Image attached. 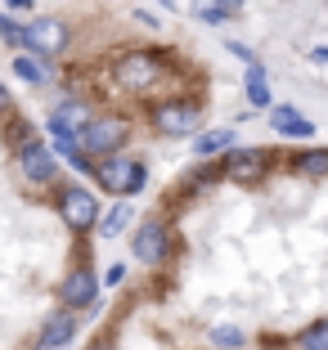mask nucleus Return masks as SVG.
Masks as SVG:
<instances>
[{"instance_id":"1","label":"nucleus","mask_w":328,"mask_h":350,"mask_svg":"<svg viewBox=\"0 0 328 350\" xmlns=\"http://www.w3.org/2000/svg\"><path fill=\"white\" fill-rule=\"evenodd\" d=\"M90 175H94V185H99L103 193H113V198H131L149 185V166H144L140 157H122V153L94 157Z\"/></svg>"},{"instance_id":"2","label":"nucleus","mask_w":328,"mask_h":350,"mask_svg":"<svg viewBox=\"0 0 328 350\" xmlns=\"http://www.w3.org/2000/svg\"><path fill=\"white\" fill-rule=\"evenodd\" d=\"M113 81L117 90L126 94H149L157 81H162V68H157V54H144V50H131L113 63Z\"/></svg>"},{"instance_id":"3","label":"nucleus","mask_w":328,"mask_h":350,"mask_svg":"<svg viewBox=\"0 0 328 350\" xmlns=\"http://www.w3.org/2000/svg\"><path fill=\"white\" fill-rule=\"evenodd\" d=\"M126 139H131V122L126 117H99L94 113V122L81 131V153H90V157H108V153H122L126 148Z\"/></svg>"},{"instance_id":"4","label":"nucleus","mask_w":328,"mask_h":350,"mask_svg":"<svg viewBox=\"0 0 328 350\" xmlns=\"http://www.w3.org/2000/svg\"><path fill=\"white\" fill-rule=\"evenodd\" d=\"M68 41H72V31H68L63 18H31V23H23V50L41 54V59H59V54L68 50Z\"/></svg>"},{"instance_id":"5","label":"nucleus","mask_w":328,"mask_h":350,"mask_svg":"<svg viewBox=\"0 0 328 350\" xmlns=\"http://www.w3.org/2000/svg\"><path fill=\"white\" fill-rule=\"evenodd\" d=\"M198 122H203V108H198L194 99H166V103L153 108V131L166 135V139H185V135H194Z\"/></svg>"},{"instance_id":"6","label":"nucleus","mask_w":328,"mask_h":350,"mask_svg":"<svg viewBox=\"0 0 328 350\" xmlns=\"http://www.w3.org/2000/svg\"><path fill=\"white\" fill-rule=\"evenodd\" d=\"M59 220L72 229V234H90L94 225H99V202H94L90 189L81 185H68L59 193Z\"/></svg>"},{"instance_id":"7","label":"nucleus","mask_w":328,"mask_h":350,"mask_svg":"<svg viewBox=\"0 0 328 350\" xmlns=\"http://www.w3.org/2000/svg\"><path fill=\"white\" fill-rule=\"evenodd\" d=\"M166 252H171V229H166V220H157V216L140 220V229H135V238H131V256L140 260V265H162Z\"/></svg>"},{"instance_id":"8","label":"nucleus","mask_w":328,"mask_h":350,"mask_svg":"<svg viewBox=\"0 0 328 350\" xmlns=\"http://www.w3.org/2000/svg\"><path fill=\"white\" fill-rule=\"evenodd\" d=\"M94 122V108L86 99H68L50 113V135L54 139H81V131Z\"/></svg>"},{"instance_id":"9","label":"nucleus","mask_w":328,"mask_h":350,"mask_svg":"<svg viewBox=\"0 0 328 350\" xmlns=\"http://www.w3.org/2000/svg\"><path fill=\"white\" fill-rule=\"evenodd\" d=\"M59 297H63V306H68V310H86V306H94V297H99V278H94V269H90V265L68 269V278H63Z\"/></svg>"},{"instance_id":"10","label":"nucleus","mask_w":328,"mask_h":350,"mask_svg":"<svg viewBox=\"0 0 328 350\" xmlns=\"http://www.w3.org/2000/svg\"><path fill=\"white\" fill-rule=\"evenodd\" d=\"M18 171H23V180H27V185H50L54 175H59V162H54V153L45 144H36V139H31V144L18 148Z\"/></svg>"},{"instance_id":"11","label":"nucleus","mask_w":328,"mask_h":350,"mask_svg":"<svg viewBox=\"0 0 328 350\" xmlns=\"http://www.w3.org/2000/svg\"><path fill=\"white\" fill-rule=\"evenodd\" d=\"M266 148H229L225 162H220V175L229 180H261L266 175Z\"/></svg>"},{"instance_id":"12","label":"nucleus","mask_w":328,"mask_h":350,"mask_svg":"<svg viewBox=\"0 0 328 350\" xmlns=\"http://www.w3.org/2000/svg\"><path fill=\"white\" fill-rule=\"evenodd\" d=\"M270 126H275L283 139H310L315 135V122L306 113H297L292 103H270Z\"/></svg>"},{"instance_id":"13","label":"nucleus","mask_w":328,"mask_h":350,"mask_svg":"<svg viewBox=\"0 0 328 350\" xmlns=\"http://www.w3.org/2000/svg\"><path fill=\"white\" fill-rule=\"evenodd\" d=\"M72 337H77V319H72V310H59V314H54V319L41 328L36 350H68Z\"/></svg>"},{"instance_id":"14","label":"nucleus","mask_w":328,"mask_h":350,"mask_svg":"<svg viewBox=\"0 0 328 350\" xmlns=\"http://www.w3.org/2000/svg\"><path fill=\"white\" fill-rule=\"evenodd\" d=\"M234 139H238V131H234V126H220V131H207V135H198V139H194V153H198V157L229 153V148H234Z\"/></svg>"},{"instance_id":"15","label":"nucleus","mask_w":328,"mask_h":350,"mask_svg":"<svg viewBox=\"0 0 328 350\" xmlns=\"http://www.w3.org/2000/svg\"><path fill=\"white\" fill-rule=\"evenodd\" d=\"M14 72H18L23 81H31V85H45V81H50V72H45L31 54H18V59H14Z\"/></svg>"},{"instance_id":"16","label":"nucleus","mask_w":328,"mask_h":350,"mask_svg":"<svg viewBox=\"0 0 328 350\" xmlns=\"http://www.w3.org/2000/svg\"><path fill=\"white\" fill-rule=\"evenodd\" d=\"M297 350H328V319L310 323V328L297 337Z\"/></svg>"},{"instance_id":"17","label":"nucleus","mask_w":328,"mask_h":350,"mask_svg":"<svg viewBox=\"0 0 328 350\" xmlns=\"http://www.w3.org/2000/svg\"><path fill=\"white\" fill-rule=\"evenodd\" d=\"M207 341H212L216 350H238V346H247V337L238 328H212V332H207Z\"/></svg>"},{"instance_id":"18","label":"nucleus","mask_w":328,"mask_h":350,"mask_svg":"<svg viewBox=\"0 0 328 350\" xmlns=\"http://www.w3.org/2000/svg\"><path fill=\"white\" fill-rule=\"evenodd\" d=\"M292 166H297L301 175H328V148H319V153H301Z\"/></svg>"},{"instance_id":"19","label":"nucleus","mask_w":328,"mask_h":350,"mask_svg":"<svg viewBox=\"0 0 328 350\" xmlns=\"http://www.w3.org/2000/svg\"><path fill=\"white\" fill-rule=\"evenodd\" d=\"M131 216H135V211H131V202H117V206H113V216L103 220V238H113L122 225H131Z\"/></svg>"},{"instance_id":"20","label":"nucleus","mask_w":328,"mask_h":350,"mask_svg":"<svg viewBox=\"0 0 328 350\" xmlns=\"http://www.w3.org/2000/svg\"><path fill=\"white\" fill-rule=\"evenodd\" d=\"M0 41H10V45H23V23H14L10 14H0Z\"/></svg>"},{"instance_id":"21","label":"nucleus","mask_w":328,"mask_h":350,"mask_svg":"<svg viewBox=\"0 0 328 350\" xmlns=\"http://www.w3.org/2000/svg\"><path fill=\"white\" fill-rule=\"evenodd\" d=\"M198 18H203V23H212V27H216V23H225L229 14H225V10H216V5H203V10H198Z\"/></svg>"},{"instance_id":"22","label":"nucleus","mask_w":328,"mask_h":350,"mask_svg":"<svg viewBox=\"0 0 328 350\" xmlns=\"http://www.w3.org/2000/svg\"><path fill=\"white\" fill-rule=\"evenodd\" d=\"M212 5H216V10H225V14H229V18H234V14H238V10H243L247 0H212Z\"/></svg>"},{"instance_id":"23","label":"nucleus","mask_w":328,"mask_h":350,"mask_svg":"<svg viewBox=\"0 0 328 350\" xmlns=\"http://www.w3.org/2000/svg\"><path fill=\"white\" fill-rule=\"evenodd\" d=\"M10 108H14V94H10V90H5V81H0V117L10 113Z\"/></svg>"},{"instance_id":"24","label":"nucleus","mask_w":328,"mask_h":350,"mask_svg":"<svg viewBox=\"0 0 328 350\" xmlns=\"http://www.w3.org/2000/svg\"><path fill=\"white\" fill-rule=\"evenodd\" d=\"M122 274H126V269H122V265H113L108 274H103V283H108V288H117V283H122Z\"/></svg>"},{"instance_id":"25","label":"nucleus","mask_w":328,"mask_h":350,"mask_svg":"<svg viewBox=\"0 0 328 350\" xmlns=\"http://www.w3.org/2000/svg\"><path fill=\"white\" fill-rule=\"evenodd\" d=\"M310 63H328V45H315V50H310Z\"/></svg>"},{"instance_id":"26","label":"nucleus","mask_w":328,"mask_h":350,"mask_svg":"<svg viewBox=\"0 0 328 350\" xmlns=\"http://www.w3.org/2000/svg\"><path fill=\"white\" fill-rule=\"evenodd\" d=\"M5 5H14V10H31V0H5Z\"/></svg>"},{"instance_id":"27","label":"nucleus","mask_w":328,"mask_h":350,"mask_svg":"<svg viewBox=\"0 0 328 350\" xmlns=\"http://www.w3.org/2000/svg\"><path fill=\"white\" fill-rule=\"evenodd\" d=\"M157 5H166V10H175V0H157Z\"/></svg>"}]
</instances>
